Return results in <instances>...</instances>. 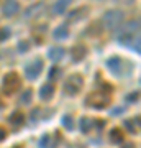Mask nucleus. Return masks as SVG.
Wrapping results in <instances>:
<instances>
[{
	"label": "nucleus",
	"mask_w": 141,
	"mask_h": 148,
	"mask_svg": "<svg viewBox=\"0 0 141 148\" xmlns=\"http://www.w3.org/2000/svg\"><path fill=\"white\" fill-rule=\"evenodd\" d=\"M118 41L121 45L133 48L136 53H140V20L128 21L125 27L120 30Z\"/></svg>",
	"instance_id": "nucleus-1"
},
{
	"label": "nucleus",
	"mask_w": 141,
	"mask_h": 148,
	"mask_svg": "<svg viewBox=\"0 0 141 148\" xmlns=\"http://www.w3.org/2000/svg\"><path fill=\"white\" fill-rule=\"evenodd\" d=\"M123 18H125L123 12H120V10H108L104 15V18H102V23H104V27L107 28V30H118L120 25L123 23Z\"/></svg>",
	"instance_id": "nucleus-2"
},
{
	"label": "nucleus",
	"mask_w": 141,
	"mask_h": 148,
	"mask_svg": "<svg viewBox=\"0 0 141 148\" xmlns=\"http://www.w3.org/2000/svg\"><path fill=\"white\" fill-rule=\"evenodd\" d=\"M110 104V95L107 90H99L95 94H90L87 97V106L95 107V109H105Z\"/></svg>",
	"instance_id": "nucleus-3"
},
{
	"label": "nucleus",
	"mask_w": 141,
	"mask_h": 148,
	"mask_svg": "<svg viewBox=\"0 0 141 148\" xmlns=\"http://www.w3.org/2000/svg\"><path fill=\"white\" fill-rule=\"evenodd\" d=\"M20 84H21V81H20V77H18V74L8 73V74H5V77H3L2 90H3L5 94H15L16 90L20 89Z\"/></svg>",
	"instance_id": "nucleus-4"
},
{
	"label": "nucleus",
	"mask_w": 141,
	"mask_h": 148,
	"mask_svg": "<svg viewBox=\"0 0 141 148\" xmlns=\"http://www.w3.org/2000/svg\"><path fill=\"white\" fill-rule=\"evenodd\" d=\"M82 84H84V79L80 74H72L69 76L66 84H64V92L69 95H76L79 94V90L82 89Z\"/></svg>",
	"instance_id": "nucleus-5"
},
{
	"label": "nucleus",
	"mask_w": 141,
	"mask_h": 148,
	"mask_svg": "<svg viewBox=\"0 0 141 148\" xmlns=\"http://www.w3.org/2000/svg\"><path fill=\"white\" fill-rule=\"evenodd\" d=\"M43 68H44V63H43V59H35L33 63H30L28 66H26V71H25L26 77H28L30 81L36 79L38 76L41 74Z\"/></svg>",
	"instance_id": "nucleus-6"
},
{
	"label": "nucleus",
	"mask_w": 141,
	"mask_h": 148,
	"mask_svg": "<svg viewBox=\"0 0 141 148\" xmlns=\"http://www.w3.org/2000/svg\"><path fill=\"white\" fill-rule=\"evenodd\" d=\"M20 10V3L16 0H5L2 5V13L5 16H13L16 15V12Z\"/></svg>",
	"instance_id": "nucleus-7"
},
{
	"label": "nucleus",
	"mask_w": 141,
	"mask_h": 148,
	"mask_svg": "<svg viewBox=\"0 0 141 148\" xmlns=\"http://www.w3.org/2000/svg\"><path fill=\"white\" fill-rule=\"evenodd\" d=\"M89 7H80V8H76L74 12L69 13V23H77V21L84 20V18H87L89 15Z\"/></svg>",
	"instance_id": "nucleus-8"
},
{
	"label": "nucleus",
	"mask_w": 141,
	"mask_h": 148,
	"mask_svg": "<svg viewBox=\"0 0 141 148\" xmlns=\"http://www.w3.org/2000/svg\"><path fill=\"white\" fill-rule=\"evenodd\" d=\"M85 56H87V48L84 46V45H74L72 49H71V58H72L74 63L82 61Z\"/></svg>",
	"instance_id": "nucleus-9"
},
{
	"label": "nucleus",
	"mask_w": 141,
	"mask_h": 148,
	"mask_svg": "<svg viewBox=\"0 0 141 148\" xmlns=\"http://www.w3.org/2000/svg\"><path fill=\"white\" fill-rule=\"evenodd\" d=\"M64 54H66V49L63 46H52L48 51V58L52 59V61H59V59L64 58Z\"/></svg>",
	"instance_id": "nucleus-10"
},
{
	"label": "nucleus",
	"mask_w": 141,
	"mask_h": 148,
	"mask_svg": "<svg viewBox=\"0 0 141 148\" xmlns=\"http://www.w3.org/2000/svg\"><path fill=\"white\" fill-rule=\"evenodd\" d=\"M71 2H72V0H58V2L52 5L51 12L54 15H61V13H64V12L67 10V7L71 5Z\"/></svg>",
	"instance_id": "nucleus-11"
},
{
	"label": "nucleus",
	"mask_w": 141,
	"mask_h": 148,
	"mask_svg": "<svg viewBox=\"0 0 141 148\" xmlns=\"http://www.w3.org/2000/svg\"><path fill=\"white\" fill-rule=\"evenodd\" d=\"M52 94H54V86L52 84H43V87L40 89V97L41 99H44V101H49L52 97Z\"/></svg>",
	"instance_id": "nucleus-12"
},
{
	"label": "nucleus",
	"mask_w": 141,
	"mask_h": 148,
	"mask_svg": "<svg viewBox=\"0 0 141 148\" xmlns=\"http://www.w3.org/2000/svg\"><path fill=\"white\" fill-rule=\"evenodd\" d=\"M107 68L112 71V73H115V74H118L120 73V69H121V59L120 58H110L108 61H107Z\"/></svg>",
	"instance_id": "nucleus-13"
},
{
	"label": "nucleus",
	"mask_w": 141,
	"mask_h": 148,
	"mask_svg": "<svg viewBox=\"0 0 141 148\" xmlns=\"http://www.w3.org/2000/svg\"><path fill=\"white\" fill-rule=\"evenodd\" d=\"M8 120H10L12 125H15V127H20L21 123L25 122V115H23L20 110H16V112H13V114L8 117Z\"/></svg>",
	"instance_id": "nucleus-14"
},
{
	"label": "nucleus",
	"mask_w": 141,
	"mask_h": 148,
	"mask_svg": "<svg viewBox=\"0 0 141 148\" xmlns=\"http://www.w3.org/2000/svg\"><path fill=\"white\" fill-rule=\"evenodd\" d=\"M125 127L130 130L131 133H138L140 132V117H135V119H131V120H126L125 122Z\"/></svg>",
	"instance_id": "nucleus-15"
},
{
	"label": "nucleus",
	"mask_w": 141,
	"mask_h": 148,
	"mask_svg": "<svg viewBox=\"0 0 141 148\" xmlns=\"http://www.w3.org/2000/svg\"><path fill=\"white\" fill-rule=\"evenodd\" d=\"M67 35H69V27L67 25H61V27H58L56 30H54V33H52V36L56 38V40L67 38Z\"/></svg>",
	"instance_id": "nucleus-16"
},
{
	"label": "nucleus",
	"mask_w": 141,
	"mask_h": 148,
	"mask_svg": "<svg viewBox=\"0 0 141 148\" xmlns=\"http://www.w3.org/2000/svg\"><path fill=\"white\" fill-rule=\"evenodd\" d=\"M110 142L112 143H121L123 142V132L120 128H112L110 130Z\"/></svg>",
	"instance_id": "nucleus-17"
},
{
	"label": "nucleus",
	"mask_w": 141,
	"mask_h": 148,
	"mask_svg": "<svg viewBox=\"0 0 141 148\" xmlns=\"http://www.w3.org/2000/svg\"><path fill=\"white\" fill-rule=\"evenodd\" d=\"M92 125H94V120L89 119V117H84L82 120H80V130H82L84 133H89Z\"/></svg>",
	"instance_id": "nucleus-18"
},
{
	"label": "nucleus",
	"mask_w": 141,
	"mask_h": 148,
	"mask_svg": "<svg viewBox=\"0 0 141 148\" xmlns=\"http://www.w3.org/2000/svg\"><path fill=\"white\" fill-rule=\"evenodd\" d=\"M43 8H44V7H43V3H36V5H33L31 8H28V10H26L25 16H26V18H33V16L36 15V13H40Z\"/></svg>",
	"instance_id": "nucleus-19"
},
{
	"label": "nucleus",
	"mask_w": 141,
	"mask_h": 148,
	"mask_svg": "<svg viewBox=\"0 0 141 148\" xmlns=\"http://www.w3.org/2000/svg\"><path fill=\"white\" fill-rule=\"evenodd\" d=\"M40 145H41V148H52V145H51V137H49V135H44V137L41 138Z\"/></svg>",
	"instance_id": "nucleus-20"
},
{
	"label": "nucleus",
	"mask_w": 141,
	"mask_h": 148,
	"mask_svg": "<svg viewBox=\"0 0 141 148\" xmlns=\"http://www.w3.org/2000/svg\"><path fill=\"white\" fill-rule=\"evenodd\" d=\"M63 123H64V127L66 128H69V130H72V117L71 115H64L63 117Z\"/></svg>",
	"instance_id": "nucleus-21"
},
{
	"label": "nucleus",
	"mask_w": 141,
	"mask_h": 148,
	"mask_svg": "<svg viewBox=\"0 0 141 148\" xmlns=\"http://www.w3.org/2000/svg\"><path fill=\"white\" fill-rule=\"evenodd\" d=\"M30 101H31V90L28 89V90H25V92H23V95H21L20 102H21V104H28Z\"/></svg>",
	"instance_id": "nucleus-22"
},
{
	"label": "nucleus",
	"mask_w": 141,
	"mask_h": 148,
	"mask_svg": "<svg viewBox=\"0 0 141 148\" xmlns=\"http://www.w3.org/2000/svg\"><path fill=\"white\" fill-rule=\"evenodd\" d=\"M61 76V69L59 68H51L49 69V79H58Z\"/></svg>",
	"instance_id": "nucleus-23"
},
{
	"label": "nucleus",
	"mask_w": 141,
	"mask_h": 148,
	"mask_svg": "<svg viewBox=\"0 0 141 148\" xmlns=\"http://www.w3.org/2000/svg\"><path fill=\"white\" fill-rule=\"evenodd\" d=\"M8 36H10V30H8V28H2V30H0V41L7 40Z\"/></svg>",
	"instance_id": "nucleus-24"
},
{
	"label": "nucleus",
	"mask_w": 141,
	"mask_h": 148,
	"mask_svg": "<svg viewBox=\"0 0 141 148\" xmlns=\"http://www.w3.org/2000/svg\"><path fill=\"white\" fill-rule=\"evenodd\" d=\"M128 101H130V102H136V101H138V92L128 95Z\"/></svg>",
	"instance_id": "nucleus-25"
},
{
	"label": "nucleus",
	"mask_w": 141,
	"mask_h": 148,
	"mask_svg": "<svg viewBox=\"0 0 141 148\" xmlns=\"http://www.w3.org/2000/svg\"><path fill=\"white\" fill-rule=\"evenodd\" d=\"M28 49V43L26 41H21L20 43V51H26Z\"/></svg>",
	"instance_id": "nucleus-26"
},
{
	"label": "nucleus",
	"mask_w": 141,
	"mask_h": 148,
	"mask_svg": "<svg viewBox=\"0 0 141 148\" xmlns=\"http://www.w3.org/2000/svg\"><path fill=\"white\" fill-rule=\"evenodd\" d=\"M118 2H120L121 5H133L135 0H118Z\"/></svg>",
	"instance_id": "nucleus-27"
},
{
	"label": "nucleus",
	"mask_w": 141,
	"mask_h": 148,
	"mask_svg": "<svg viewBox=\"0 0 141 148\" xmlns=\"http://www.w3.org/2000/svg\"><path fill=\"white\" fill-rule=\"evenodd\" d=\"M5 135H7V132L0 127V142H2V140H5Z\"/></svg>",
	"instance_id": "nucleus-28"
},
{
	"label": "nucleus",
	"mask_w": 141,
	"mask_h": 148,
	"mask_svg": "<svg viewBox=\"0 0 141 148\" xmlns=\"http://www.w3.org/2000/svg\"><path fill=\"white\" fill-rule=\"evenodd\" d=\"M123 148H135V143H126V145H123Z\"/></svg>",
	"instance_id": "nucleus-29"
}]
</instances>
